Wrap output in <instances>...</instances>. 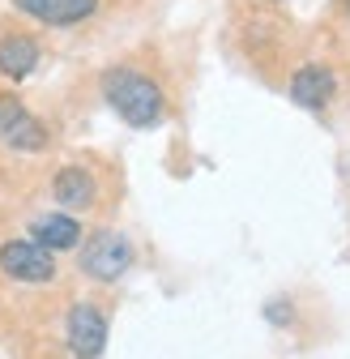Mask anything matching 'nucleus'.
Segmentation results:
<instances>
[{
    "mask_svg": "<svg viewBox=\"0 0 350 359\" xmlns=\"http://www.w3.org/2000/svg\"><path fill=\"white\" fill-rule=\"evenodd\" d=\"M103 99L133 128H154L167 116V99H162L158 81H150L137 69H107L103 73Z\"/></svg>",
    "mask_w": 350,
    "mask_h": 359,
    "instance_id": "nucleus-1",
    "label": "nucleus"
},
{
    "mask_svg": "<svg viewBox=\"0 0 350 359\" xmlns=\"http://www.w3.org/2000/svg\"><path fill=\"white\" fill-rule=\"evenodd\" d=\"M133 265V244H128L120 231H94L90 240L81 244V269L94 283H115L128 274Z\"/></svg>",
    "mask_w": 350,
    "mask_h": 359,
    "instance_id": "nucleus-2",
    "label": "nucleus"
},
{
    "mask_svg": "<svg viewBox=\"0 0 350 359\" xmlns=\"http://www.w3.org/2000/svg\"><path fill=\"white\" fill-rule=\"evenodd\" d=\"M0 269H5L13 283L43 287V283L56 278V257L34 240H5L0 244Z\"/></svg>",
    "mask_w": 350,
    "mask_h": 359,
    "instance_id": "nucleus-3",
    "label": "nucleus"
},
{
    "mask_svg": "<svg viewBox=\"0 0 350 359\" xmlns=\"http://www.w3.org/2000/svg\"><path fill=\"white\" fill-rule=\"evenodd\" d=\"M0 142H5L9 150L38 154V150H48V128L22 107V99L0 95Z\"/></svg>",
    "mask_w": 350,
    "mask_h": 359,
    "instance_id": "nucleus-4",
    "label": "nucleus"
},
{
    "mask_svg": "<svg viewBox=\"0 0 350 359\" xmlns=\"http://www.w3.org/2000/svg\"><path fill=\"white\" fill-rule=\"evenodd\" d=\"M107 346V317L99 304H73L69 312V351L77 359H99Z\"/></svg>",
    "mask_w": 350,
    "mask_h": 359,
    "instance_id": "nucleus-5",
    "label": "nucleus"
},
{
    "mask_svg": "<svg viewBox=\"0 0 350 359\" xmlns=\"http://www.w3.org/2000/svg\"><path fill=\"white\" fill-rule=\"evenodd\" d=\"M52 197H56V205L77 214V210H90L99 201V184L85 167H60L56 180H52Z\"/></svg>",
    "mask_w": 350,
    "mask_h": 359,
    "instance_id": "nucleus-6",
    "label": "nucleus"
},
{
    "mask_svg": "<svg viewBox=\"0 0 350 359\" xmlns=\"http://www.w3.org/2000/svg\"><path fill=\"white\" fill-rule=\"evenodd\" d=\"M13 5L48 26H77L99 9V0H13Z\"/></svg>",
    "mask_w": 350,
    "mask_h": 359,
    "instance_id": "nucleus-7",
    "label": "nucleus"
},
{
    "mask_svg": "<svg viewBox=\"0 0 350 359\" xmlns=\"http://www.w3.org/2000/svg\"><path fill=\"white\" fill-rule=\"evenodd\" d=\"M30 240L43 244L48 252H64V248H77L81 244V222L73 214H43L30 222Z\"/></svg>",
    "mask_w": 350,
    "mask_h": 359,
    "instance_id": "nucleus-8",
    "label": "nucleus"
},
{
    "mask_svg": "<svg viewBox=\"0 0 350 359\" xmlns=\"http://www.w3.org/2000/svg\"><path fill=\"white\" fill-rule=\"evenodd\" d=\"M333 95V69L329 65H303L295 77H290V99L299 107H325Z\"/></svg>",
    "mask_w": 350,
    "mask_h": 359,
    "instance_id": "nucleus-9",
    "label": "nucleus"
},
{
    "mask_svg": "<svg viewBox=\"0 0 350 359\" xmlns=\"http://www.w3.org/2000/svg\"><path fill=\"white\" fill-rule=\"evenodd\" d=\"M34 65H38V43L30 34H5L0 39V73L5 77L22 81V77L34 73Z\"/></svg>",
    "mask_w": 350,
    "mask_h": 359,
    "instance_id": "nucleus-10",
    "label": "nucleus"
}]
</instances>
